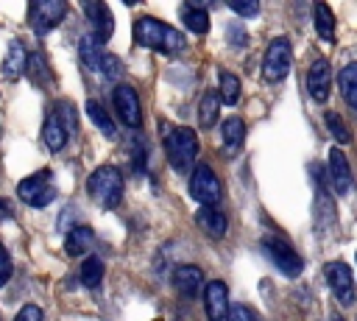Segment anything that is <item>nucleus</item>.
<instances>
[{
    "instance_id": "1",
    "label": "nucleus",
    "mask_w": 357,
    "mask_h": 321,
    "mask_svg": "<svg viewBox=\"0 0 357 321\" xmlns=\"http://www.w3.org/2000/svg\"><path fill=\"white\" fill-rule=\"evenodd\" d=\"M134 42L139 47L156 50V53H178L184 50L187 39L178 28L156 20V17H139L134 20Z\"/></svg>"
},
{
    "instance_id": "2",
    "label": "nucleus",
    "mask_w": 357,
    "mask_h": 321,
    "mask_svg": "<svg viewBox=\"0 0 357 321\" xmlns=\"http://www.w3.org/2000/svg\"><path fill=\"white\" fill-rule=\"evenodd\" d=\"M123 190H126L123 173H120L114 165H100V167H95V170L89 173V179H86V193H89V198H92L100 209H114V207H120Z\"/></svg>"
},
{
    "instance_id": "3",
    "label": "nucleus",
    "mask_w": 357,
    "mask_h": 321,
    "mask_svg": "<svg viewBox=\"0 0 357 321\" xmlns=\"http://www.w3.org/2000/svg\"><path fill=\"white\" fill-rule=\"evenodd\" d=\"M165 154L176 173H192L198 159V134L192 128H170L165 134Z\"/></svg>"
},
{
    "instance_id": "4",
    "label": "nucleus",
    "mask_w": 357,
    "mask_h": 321,
    "mask_svg": "<svg viewBox=\"0 0 357 321\" xmlns=\"http://www.w3.org/2000/svg\"><path fill=\"white\" fill-rule=\"evenodd\" d=\"M259 246H262V254L271 260V265H273L282 276H287V279L301 276L304 260L298 257V251H296L287 240H282V237H262Z\"/></svg>"
},
{
    "instance_id": "5",
    "label": "nucleus",
    "mask_w": 357,
    "mask_h": 321,
    "mask_svg": "<svg viewBox=\"0 0 357 321\" xmlns=\"http://www.w3.org/2000/svg\"><path fill=\"white\" fill-rule=\"evenodd\" d=\"M190 195L198 201V207H215L218 209V204L223 198V187H220L218 173L206 162L192 167V173H190Z\"/></svg>"
},
{
    "instance_id": "6",
    "label": "nucleus",
    "mask_w": 357,
    "mask_h": 321,
    "mask_svg": "<svg viewBox=\"0 0 357 321\" xmlns=\"http://www.w3.org/2000/svg\"><path fill=\"white\" fill-rule=\"evenodd\" d=\"M50 176H53V173H50L47 167H42V170L25 176V179L17 184L20 201H25L28 207H36V209H42V207H47L50 201H56V184L50 181Z\"/></svg>"
},
{
    "instance_id": "7",
    "label": "nucleus",
    "mask_w": 357,
    "mask_h": 321,
    "mask_svg": "<svg viewBox=\"0 0 357 321\" xmlns=\"http://www.w3.org/2000/svg\"><path fill=\"white\" fill-rule=\"evenodd\" d=\"M290 64H293V45H290V39L276 36L273 42H268L265 56H262V75H265V81H271V84L282 81L290 73Z\"/></svg>"
},
{
    "instance_id": "8",
    "label": "nucleus",
    "mask_w": 357,
    "mask_h": 321,
    "mask_svg": "<svg viewBox=\"0 0 357 321\" xmlns=\"http://www.w3.org/2000/svg\"><path fill=\"white\" fill-rule=\"evenodd\" d=\"M67 14L64 0H36L28 6V25L36 36H47Z\"/></svg>"
},
{
    "instance_id": "9",
    "label": "nucleus",
    "mask_w": 357,
    "mask_h": 321,
    "mask_svg": "<svg viewBox=\"0 0 357 321\" xmlns=\"http://www.w3.org/2000/svg\"><path fill=\"white\" fill-rule=\"evenodd\" d=\"M112 100H114V112H117L123 126H128V128L142 126V106H139V95H137L134 87L117 84L114 92H112Z\"/></svg>"
},
{
    "instance_id": "10",
    "label": "nucleus",
    "mask_w": 357,
    "mask_h": 321,
    "mask_svg": "<svg viewBox=\"0 0 357 321\" xmlns=\"http://www.w3.org/2000/svg\"><path fill=\"white\" fill-rule=\"evenodd\" d=\"M324 276H326V285L332 288L335 299L340 304H351L354 301V276H351V268L340 260L335 262H326L324 265Z\"/></svg>"
},
{
    "instance_id": "11",
    "label": "nucleus",
    "mask_w": 357,
    "mask_h": 321,
    "mask_svg": "<svg viewBox=\"0 0 357 321\" xmlns=\"http://www.w3.org/2000/svg\"><path fill=\"white\" fill-rule=\"evenodd\" d=\"M329 159H326V179H329V184H332V190L337 193V195H346L349 190H351V167H349V159H346V154L340 151V148H329V154H326Z\"/></svg>"
},
{
    "instance_id": "12",
    "label": "nucleus",
    "mask_w": 357,
    "mask_h": 321,
    "mask_svg": "<svg viewBox=\"0 0 357 321\" xmlns=\"http://www.w3.org/2000/svg\"><path fill=\"white\" fill-rule=\"evenodd\" d=\"M307 92L312 100L326 103L329 92H332V67L326 59H315L307 70Z\"/></svg>"
},
{
    "instance_id": "13",
    "label": "nucleus",
    "mask_w": 357,
    "mask_h": 321,
    "mask_svg": "<svg viewBox=\"0 0 357 321\" xmlns=\"http://www.w3.org/2000/svg\"><path fill=\"white\" fill-rule=\"evenodd\" d=\"M204 310L209 321H226L229 315V288L220 279L204 285Z\"/></svg>"
},
{
    "instance_id": "14",
    "label": "nucleus",
    "mask_w": 357,
    "mask_h": 321,
    "mask_svg": "<svg viewBox=\"0 0 357 321\" xmlns=\"http://www.w3.org/2000/svg\"><path fill=\"white\" fill-rule=\"evenodd\" d=\"M84 14H86V20L92 25V36L98 42H106L114 33V17H112V11H109L106 3H98V0L84 3Z\"/></svg>"
},
{
    "instance_id": "15",
    "label": "nucleus",
    "mask_w": 357,
    "mask_h": 321,
    "mask_svg": "<svg viewBox=\"0 0 357 321\" xmlns=\"http://www.w3.org/2000/svg\"><path fill=\"white\" fill-rule=\"evenodd\" d=\"M173 288L187 299L198 296V290L204 288V271L198 265H176L173 268Z\"/></svg>"
},
{
    "instance_id": "16",
    "label": "nucleus",
    "mask_w": 357,
    "mask_h": 321,
    "mask_svg": "<svg viewBox=\"0 0 357 321\" xmlns=\"http://www.w3.org/2000/svg\"><path fill=\"white\" fill-rule=\"evenodd\" d=\"M195 223H198L209 237H215V240L226 237V232H229L226 215H223L220 209H215V207H198V209H195Z\"/></svg>"
},
{
    "instance_id": "17",
    "label": "nucleus",
    "mask_w": 357,
    "mask_h": 321,
    "mask_svg": "<svg viewBox=\"0 0 357 321\" xmlns=\"http://www.w3.org/2000/svg\"><path fill=\"white\" fill-rule=\"evenodd\" d=\"M25 61H28V53H25L22 42L20 39H11L8 42V50H6V59H3V78L17 81L25 73Z\"/></svg>"
},
{
    "instance_id": "18",
    "label": "nucleus",
    "mask_w": 357,
    "mask_h": 321,
    "mask_svg": "<svg viewBox=\"0 0 357 321\" xmlns=\"http://www.w3.org/2000/svg\"><path fill=\"white\" fill-rule=\"evenodd\" d=\"M92 243H95V232H92L89 226L78 223V226H73V229L67 232V237H64V251H67L70 257H81V254H86V251L92 248Z\"/></svg>"
},
{
    "instance_id": "19",
    "label": "nucleus",
    "mask_w": 357,
    "mask_h": 321,
    "mask_svg": "<svg viewBox=\"0 0 357 321\" xmlns=\"http://www.w3.org/2000/svg\"><path fill=\"white\" fill-rule=\"evenodd\" d=\"M103 42H98L92 33H84L81 39H78V56H81V61H84V67L86 70H92V73H100V59H103Z\"/></svg>"
},
{
    "instance_id": "20",
    "label": "nucleus",
    "mask_w": 357,
    "mask_h": 321,
    "mask_svg": "<svg viewBox=\"0 0 357 321\" xmlns=\"http://www.w3.org/2000/svg\"><path fill=\"white\" fill-rule=\"evenodd\" d=\"M42 140H45L47 151H53V154H59V151L67 145V140H70L67 128L61 126V120H59L53 112L45 117V126H42Z\"/></svg>"
},
{
    "instance_id": "21",
    "label": "nucleus",
    "mask_w": 357,
    "mask_h": 321,
    "mask_svg": "<svg viewBox=\"0 0 357 321\" xmlns=\"http://www.w3.org/2000/svg\"><path fill=\"white\" fill-rule=\"evenodd\" d=\"M25 73H28V78H31L36 87H47V84L53 81V73H50V67H47V59H45V53H39V50H33V53L28 56Z\"/></svg>"
},
{
    "instance_id": "22",
    "label": "nucleus",
    "mask_w": 357,
    "mask_h": 321,
    "mask_svg": "<svg viewBox=\"0 0 357 321\" xmlns=\"http://www.w3.org/2000/svg\"><path fill=\"white\" fill-rule=\"evenodd\" d=\"M218 112H220V98L215 89L204 92L198 100V126L201 128H212L218 123Z\"/></svg>"
},
{
    "instance_id": "23",
    "label": "nucleus",
    "mask_w": 357,
    "mask_h": 321,
    "mask_svg": "<svg viewBox=\"0 0 357 321\" xmlns=\"http://www.w3.org/2000/svg\"><path fill=\"white\" fill-rule=\"evenodd\" d=\"M84 112H86V117L92 120V126L100 128V134H106V137H117V126H114L112 114L103 109V103H98V100H86Z\"/></svg>"
},
{
    "instance_id": "24",
    "label": "nucleus",
    "mask_w": 357,
    "mask_h": 321,
    "mask_svg": "<svg viewBox=\"0 0 357 321\" xmlns=\"http://www.w3.org/2000/svg\"><path fill=\"white\" fill-rule=\"evenodd\" d=\"M220 134H223V148H226L229 154H234V151L243 145V140H245V123H243L240 117H226Z\"/></svg>"
},
{
    "instance_id": "25",
    "label": "nucleus",
    "mask_w": 357,
    "mask_h": 321,
    "mask_svg": "<svg viewBox=\"0 0 357 321\" xmlns=\"http://www.w3.org/2000/svg\"><path fill=\"white\" fill-rule=\"evenodd\" d=\"M337 87H340V95L343 100L357 109V61L354 64H346L340 73H337Z\"/></svg>"
},
{
    "instance_id": "26",
    "label": "nucleus",
    "mask_w": 357,
    "mask_h": 321,
    "mask_svg": "<svg viewBox=\"0 0 357 321\" xmlns=\"http://www.w3.org/2000/svg\"><path fill=\"white\" fill-rule=\"evenodd\" d=\"M181 20H184V25L192 31V33H206L209 31V14L198 6V3H187L184 8H181Z\"/></svg>"
},
{
    "instance_id": "27",
    "label": "nucleus",
    "mask_w": 357,
    "mask_h": 321,
    "mask_svg": "<svg viewBox=\"0 0 357 321\" xmlns=\"http://www.w3.org/2000/svg\"><path fill=\"white\" fill-rule=\"evenodd\" d=\"M315 31L324 42H335V14L326 3H315Z\"/></svg>"
},
{
    "instance_id": "28",
    "label": "nucleus",
    "mask_w": 357,
    "mask_h": 321,
    "mask_svg": "<svg viewBox=\"0 0 357 321\" xmlns=\"http://www.w3.org/2000/svg\"><path fill=\"white\" fill-rule=\"evenodd\" d=\"M78 279H81L84 288H98L103 282V262H100V257H86L81 262V268H78Z\"/></svg>"
},
{
    "instance_id": "29",
    "label": "nucleus",
    "mask_w": 357,
    "mask_h": 321,
    "mask_svg": "<svg viewBox=\"0 0 357 321\" xmlns=\"http://www.w3.org/2000/svg\"><path fill=\"white\" fill-rule=\"evenodd\" d=\"M218 98L226 106H234L240 100V78L234 73H220V87H218Z\"/></svg>"
},
{
    "instance_id": "30",
    "label": "nucleus",
    "mask_w": 357,
    "mask_h": 321,
    "mask_svg": "<svg viewBox=\"0 0 357 321\" xmlns=\"http://www.w3.org/2000/svg\"><path fill=\"white\" fill-rule=\"evenodd\" d=\"M53 114L61 120V126L67 128V134H75L78 131V112H75V106L70 100H59L53 106Z\"/></svg>"
},
{
    "instance_id": "31",
    "label": "nucleus",
    "mask_w": 357,
    "mask_h": 321,
    "mask_svg": "<svg viewBox=\"0 0 357 321\" xmlns=\"http://www.w3.org/2000/svg\"><path fill=\"white\" fill-rule=\"evenodd\" d=\"M324 123H326L329 134H332V137H335L340 145L351 142V131H349V126L343 123V117H340L337 112H326V114H324Z\"/></svg>"
},
{
    "instance_id": "32",
    "label": "nucleus",
    "mask_w": 357,
    "mask_h": 321,
    "mask_svg": "<svg viewBox=\"0 0 357 321\" xmlns=\"http://www.w3.org/2000/svg\"><path fill=\"white\" fill-rule=\"evenodd\" d=\"M100 75L109 78V81H117L123 75V61L114 53H103V59H100Z\"/></svg>"
},
{
    "instance_id": "33",
    "label": "nucleus",
    "mask_w": 357,
    "mask_h": 321,
    "mask_svg": "<svg viewBox=\"0 0 357 321\" xmlns=\"http://www.w3.org/2000/svg\"><path fill=\"white\" fill-rule=\"evenodd\" d=\"M226 36H229V45L237 47V50H243V47L248 45V31H245V25H240V22H231V25L226 28Z\"/></svg>"
},
{
    "instance_id": "34",
    "label": "nucleus",
    "mask_w": 357,
    "mask_h": 321,
    "mask_svg": "<svg viewBox=\"0 0 357 321\" xmlns=\"http://www.w3.org/2000/svg\"><path fill=\"white\" fill-rule=\"evenodd\" d=\"M229 8H231V11H237L240 17H257V14H259V3H257V0H245V3L231 0V3H229Z\"/></svg>"
},
{
    "instance_id": "35",
    "label": "nucleus",
    "mask_w": 357,
    "mask_h": 321,
    "mask_svg": "<svg viewBox=\"0 0 357 321\" xmlns=\"http://www.w3.org/2000/svg\"><path fill=\"white\" fill-rule=\"evenodd\" d=\"M14 321H45V315H42V307H39V304H25V307L14 315Z\"/></svg>"
},
{
    "instance_id": "36",
    "label": "nucleus",
    "mask_w": 357,
    "mask_h": 321,
    "mask_svg": "<svg viewBox=\"0 0 357 321\" xmlns=\"http://www.w3.org/2000/svg\"><path fill=\"white\" fill-rule=\"evenodd\" d=\"M11 271H14V268H11V257H8L6 246L0 243V288H3V285L11 279Z\"/></svg>"
},
{
    "instance_id": "37",
    "label": "nucleus",
    "mask_w": 357,
    "mask_h": 321,
    "mask_svg": "<svg viewBox=\"0 0 357 321\" xmlns=\"http://www.w3.org/2000/svg\"><path fill=\"white\" fill-rule=\"evenodd\" d=\"M226 321H257V318H254V313L245 304H234V307H229Z\"/></svg>"
},
{
    "instance_id": "38",
    "label": "nucleus",
    "mask_w": 357,
    "mask_h": 321,
    "mask_svg": "<svg viewBox=\"0 0 357 321\" xmlns=\"http://www.w3.org/2000/svg\"><path fill=\"white\" fill-rule=\"evenodd\" d=\"M8 215H11V209H8L6 198H0V221H3V218H8Z\"/></svg>"
},
{
    "instance_id": "39",
    "label": "nucleus",
    "mask_w": 357,
    "mask_h": 321,
    "mask_svg": "<svg viewBox=\"0 0 357 321\" xmlns=\"http://www.w3.org/2000/svg\"><path fill=\"white\" fill-rule=\"evenodd\" d=\"M329 321H346V318H343V315H332Z\"/></svg>"
},
{
    "instance_id": "40",
    "label": "nucleus",
    "mask_w": 357,
    "mask_h": 321,
    "mask_svg": "<svg viewBox=\"0 0 357 321\" xmlns=\"http://www.w3.org/2000/svg\"><path fill=\"white\" fill-rule=\"evenodd\" d=\"M0 321H3V318H0Z\"/></svg>"
}]
</instances>
